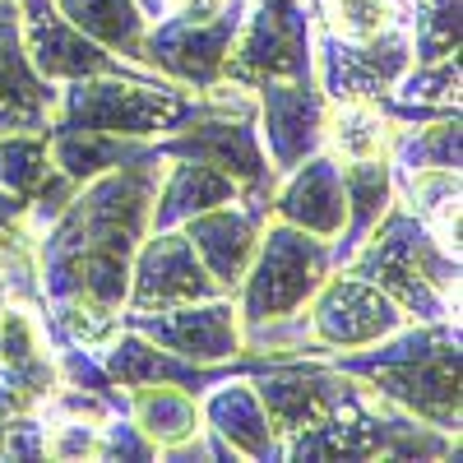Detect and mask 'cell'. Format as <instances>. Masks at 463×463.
Returning <instances> with one entry per match:
<instances>
[{"label":"cell","mask_w":463,"mask_h":463,"mask_svg":"<svg viewBox=\"0 0 463 463\" xmlns=\"http://www.w3.org/2000/svg\"><path fill=\"white\" fill-rule=\"evenodd\" d=\"M135 5L144 10V19H148V24H153V19H163V14H167V0H135Z\"/></svg>","instance_id":"cell-35"},{"label":"cell","mask_w":463,"mask_h":463,"mask_svg":"<svg viewBox=\"0 0 463 463\" xmlns=\"http://www.w3.org/2000/svg\"><path fill=\"white\" fill-rule=\"evenodd\" d=\"M366 427H371V458H454L458 436L431 427L399 403L366 390Z\"/></svg>","instance_id":"cell-21"},{"label":"cell","mask_w":463,"mask_h":463,"mask_svg":"<svg viewBox=\"0 0 463 463\" xmlns=\"http://www.w3.org/2000/svg\"><path fill=\"white\" fill-rule=\"evenodd\" d=\"M200 417H204L209 431H218L232 449H237V458H283V440L269 427V412L255 394L250 375L246 380L227 375V380L209 384L200 394Z\"/></svg>","instance_id":"cell-18"},{"label":"cell","mask_w":463,"mask_h":463,"mask_svg":"<svg viewBox=\"0 0 463 463\" xmlns=\"http://www.w3.org/2000/svg\"><path fill=\"white\" fill-rule=\"evenodd\" d=\"M264 213L241 204V200H227L218 209H204L195 218H185L181 232L190 237V246H195L200 264L209 269V279L218 283L222 297H237L246 269L255 260V246H260V232H264Z\"/></svg>","instance_id":"cell-15"},{"label":"cell","mask_w":463,"mask_h":463,"mask_svg":"<svg viewBox=\"0 0 463 463\" xmlns=\"http://www.w3.org/2000/svg\"><path fill=\"white\" fill-rule=\"evenodd\" d=\"M195 102H200V89L172 84L163 74H144V80H135V74H93V80L61 84L52 126L158 139V135L181 130L195 116Z\"/></svg>","instance_id":"cell-3"},{"label":"cell","mask_w":463,"mask_h":463,"mask_svg":"<svg viewBox=\"0 0 463 463\" xmlns=\"http://www.w3.org/2000/svg\"><path fill=\"white\" fill-rule=\"evenodd\" d=\"M52 148V167L65 172L74 185H84L111 167L135 163L139 153L153 148V139H126V135H107V130H80V126H52L47 130Z\"/></svg>","instance_id":"cell-22"},{"label":"cell","mask_w":463,"mask_h":463,"mask_svg":"<svg viewBox=\"0 0 463 463\" xmlns=\"http://www.w3.org/2000/svg\"><path fill=\"white\" fill-rule=\"evenodd\" d=\"M56 93H61V84L43 80L28 61L19 5L14 0H0V135L47 130L56 116Z\"/></svg>","instance_id":"cell-16"},{"label":"cell","mask_w":463,"mask_h":463,"mask_svg":"<svg viewBox=\"0 0 463 463\" xmlns=\"http://www.w3.org/2000/svg\"><path fill=\"white\" fill-rule=\"evenodd\" d=\"M399 102H421V107H458V56L454 61H431V65H408V74L394 84Z\"/></svg>","instance_id":"cell-30"},{"label":"cell","mask_w":463,"mask_h":463,"mask_svg":"<svg viewBox=\"0 0 463 463\" xmlns=\"http://www.w3.org/2000/svg\"><path fill=\"white\" fill-rule=\"evenodd\" d=\"M412 65V37L408 24L384 28L366 43H343L334 33H316V61H311V80L329 102H380L390 98L394 84Z\"/></svg>","instance_id":"cell-6"},{"label":"cell","mask_w":463,"mask_h":463,"mask_svg":"<svg viewBox=\"0 0 463 463\" xmlns=\"http://www.w3.org/2000/svg\"><path fill=\"white\" fill-rule=\"evenodd\" d=\"M343 167V195H347V213L338 237L329 241L334 269L353 260V250L366 241V232L384 218V209L394 204V163L390 158H362V163H338Z\"/></svg>","instance_id":"cell-20"},{"label":"cell","mask_w":463,"mask_h":463,"mask_svg":"<svg viewBox=\"0 0 463 463\" xmlns=\"http://www.w3.org/2000/svg\"><path fill=\"white\" fill-rule=\"evenodd\" d=\"M19 5V28H24V47H28V61L33 70L52 84H70V80H93V74H158L148 65H135V61H121L116 52L98 47L93 37H84L74 28L56 0H14Z\"/></svg>","instance_id":"cell-10"},{"label":"cell","mask_w":463,"mask_h":463,"mask_svg":"<svg viewBox=\"0 0 463 463\" xmlns=\"http://www.w3.org/2000/svg\"><path fill=\"white\" fill-rule=\"evenodd\" d=\"M98 427L102 421L52 417L47 421V458H98Z\"/></svg>","instance_id":"cell-32"},{"label":"cell","mask_w":463,"mask_h":463,"mask_svg":"<svg viewBox=\"0 0 463 463\" xmlns=\"http://www.w3.org/2000/svg\"><path fill=\"white\" fill-rule=\"evenodd\" d=\"M98 458H158V445L126 412H111L98 427Z\"/></svg>","instance_id":"cell-31"},{"label":"cell","mask_w":463,"mask_h":463,"mask_svg":"<svg viewBox=\"0 0 463 463\" xmlns=\"http://www.w3.org/2000/svg\"><path fill=\"white\" fill-rule=\"evenodd\" d=\"M311 5H316V24L343 37V43H366V37L403 24L399 0H311Z\"/></svg>","instance_id":"cell-28"},{"label":"cell","mask_w":463,"mask_h":463,"mask_svg":"<svg viewBox=\"0 0 463 463\" xmlns=\"http://www.w3.org/2000/svg\"><path fill=\"white\" fill-rule=\"evenodd\" d=\"M227 200H241V185L227 172H218L209 163H195V158H167L158 195H153V209H148V232L181 227L185 218H195L204 209H218Z\"/></svg>","instance_id":"cell-19"},{"label":"cell","mask_w":463,"mask_h":463,"mask_svg":"<svg viewBox=\"0 0 463 463\" xmlns=\"http://www.w3.org/2000/svg\"><path fill=\"white\" fill-rule=\"evenodd\" d=\"M458 139H463L458 111L436 116V121H421V126H394L390 163L403 167V172H417V167H449V172H458Z\"/></svg>","instance_id":"cell-27"},{"label":"cell","mask_w":463,"mask_h":463,"mask_svg":"<svg viewBox=\"0 0 463 463\" xmlns=\"http://www.w3.org/2000/svg\"><path fill=\"white\" fill-rule=\"evenodd\" d=\"M394 195L408 213H417L431 227L440 250H449L458 260V172H449V167H417V172L394 167Z\"/></svg>","instance_id":"cell-23"},{"label":"cell","mask_w":463,"mask_h":463,"mask_svg":"<svg viewBox=\"0 0 463 463\" xmlns=\"http://www.w3.org/2000/svg\"><path fill=\"white\" fill-rule=\"evenodd\" d=\"M52 172V148H47V130H14L0 135V185L10 195H33L43 176Z\"/></svg>","instance_id":"cell-29"},{"label":"cell","mask_w":463,"mask_h":463,"mask_svg":"<svg viewBox=\"0 0 463 463\" xmlns=\"http://www.w3.org/2000/svg\"><path fill=\"white\" fill-rule=\"evenodd\" d=\"M5 421H10V417H0V427H5Z\"/></svg>","instance_id":"cell-37"},{"label":"cell","mask_w":463,"mask_h":463,"mask_svg":"<svg viewBox=\"0 0 463 463\" xmlns=\"http://www.w3.org/2000/svg\"><path fill=\"white\" fill-rule=\"evenodd\" d=\"M394 121L375 102H329L325 111V153L338 163H362V158H390Z\"/></svg>","instance_id":"cell-26"},{"label":"cell","mask_w":463,"mask_h":463,"mask_svg":"<svg viewBox=\"0 0 463 463\" xmlns=\"http://www.w3.org/2000/svg\"><path fill=\"white\" fill-rule=\"evenodd\" d=\"M232 0H167V14H181V19H213L218 10H227Z\"/></svg>","instance_id":"cell-33"},{"label":"cell","mask_w":463,"mask_h":463,"mask_svg":"<svg viewBox=\"0 0 463 463\" xmlns=\"http://www.w3.org/2000/svg\"><path fill=\"white\" fill-rule=\"evenodd\" d=\"M316 61V14L306 0L288 5H250L227 47L222 80L260 89L264 80H311Z\"/></svg>","instance_id":"cell-5"},{"label":"cell","mask_w":463,"mask_h":463,"mask_svg":"<svg viewBox=\"0 0 463 463\" xmlns=\"http://www.w3.org/2000/svg\"><path fill=\"white\" fill-rule=\"evenodd\" d=\"M222 297L218 283L209 279V269L200 264L195 246L181 227L148 232L130 260V288H126V316H153V311H172V306L190 301H209Z\"/></svg>","instance_id":"cell-8"},{"label":"cell","mask_w":463,"mask_h":463,"mask_svg":"<svg viewBox=\"0 0 463 463\" xmlns=\"http://www.w3.org/2000/svg\"><path fill=\"white\" fill-rule=\"evenodd\" d=\"M306 320H311V338L325 353H343V347H366L384 334L408 325V316L384 297L371 279L353 274V269H329V279L306 301Z\"/></svg>","instance_id":"cell-9"},{"label":"cell","mask_w":463,"mask_h":463,"mask_svg":"<svg viewBox=\"0 0 463 463\" xmlns=\"http://www.w3.org/2000/svg\"><path fill=\"white\" fill-rule=\"evenodd\" d=\"M283 185H274V204L269 218H283L292 227H306L316 237L334 241L343 213H347V195H343V167L334 153H311L306 163H297L288 176H279Z\"/></svg>","instance_id":"cell-17"},{"label":"cell","mask_w":463,"mask_h":463,"mask_svg":"<svg viewBox=\"0 0 463 463\" xmlns=\"http://www.w3.org/2000/svg\"><path fill=\"white\" fill-rule=\"evenodd\" d=\"M338 269L371 279L417 325L458 320V260L440 250L431 227L417 213H408L399 195L384 209V218L366 232V241L353 250V260Z\"/></svg>","instance_id":"cell-2"},{"label":"cell","mask_w":463,"mask_h":463,"mask_svg":"<svg viewBox=\"0 0 463 463\" xmlns=\"http://www.w3.org/2000/svg\"><path fill=\"white\" fill-rule=\"evenodd\" d=\"M56 10L80 28L84 37H93L98 47L116 52L121 61L144 65V10L135 0H56Z\"/></svg>","instance_id":"cell-24"},{"label":"cell","mask_w":463,"mask_h":463,"mask_svg":"<svg viewBox=\"0 0 463 463\" xmlns=\"http://www.w3.org/2000/svg\"><path fill=\"white\" fill-rule=\"evenodd\" d=\"M250 5H288V0H250Z\"/></svg>","instance_id":"cell-36"},{"label":"cell","mask_w":463,"mask_h":463,"mask_svg":"<svg viewBox=\"0 0 463 463\" xmlns=\"http://www.w3.org/2000/svg\"><path fill=\"white\" fill-rule=\"evenodd\" d=\"M329 269H334V255H329L325 237H316L306 227H292L283 218H269L260 232L255 260L246 269L237 297H232L237 301V316H241V329L301 311L316 297V288L329 279Z\"/></svg>","instance_id":"cell-4"},{"label":"cell","mask_w":463,"mask_h":463,"mask_svg":"<svg viewBox=\"0 0 463 463\" xmlns=\"http://www.w3.org/2000/svg\"><path fill=\"white\" fill-rule=\"evenodd\" d=\"M28 213V200L24 195H10L5 185H0V227H10V222H19Z\"/></svg>","instance_id":"cell-34"},{"label":"cell","mask_w":463,"mask_h":463,"mask_svg":"<svg viewBox=\"0 0 463 463\" xmlns=\"http://www.w3.org/2000/svg\"><path fill=\"white\" fill-rule=\"evenodd\" d=\"M362 384L371 394L399 403L403 412L458 436V338L436 347L431 357H417L403 366H380Z\"/></svg>","instance_id":"cell-14"},{"label":"cell","mask_w":463,"mask_h":463,"mask_svg":"<svg viewBox=\"0 0 463 463\" xmlns=\"http://www.w3.org/2000/svg\"><path fill=\"white\" fill-rule=\"evenodd\" d=\"M250 384H255V394L269 412V427L279 431V440H288L301 427L325 421L338 403H347L362 390V380L343 375L325 357H297V362L264 366L250 375Z\"/></svg>","instance_id":"cell-11"},{"label":"cell","mask_w":463,"mask_h":463,"mask_svg":"<svg viewBox=\"0 0 463 463\" xmlns=\"http://www.w3.org/2000/svg\"><path fill=\"white\" fill-rule=\"evenodd\" d=\"M246 10H250V0H232L213 19H181V14L153 19L144 28V65L158 70L172 84H185V89L218 84L227 47L237 37Z\"/></svg>","instance_id":"cell-7"},{"label":"cell","mask_w":463,"mask_h":463,"mask_svg":"<svg viewBox=\"0 0 463 463\" xmlns=\"http://www.w3.org/2000/svg\"><path fill=\"white\" fill-rule=\"evenodd\" d=\"M255 126L264 158L279 176H288L297 163L325 148V111L329 98L320 93L316 80H264L255 89Z\"/></svg>","instance_id":"cell-12"},{"label":"cell","mask_w":463,"mask_h":463,"mask_svg":"<svg viewBox=\"0 0 463 463\" xmlns=\"http://www.w3.org/2000/svg\"><path fill=\"white\" fill-rule=\"evenodd\" d=\"M130 421L158 449H172L190 436H200L204 427L200 399L185 394L181 384H139V390H130Z\"/></svg>","instance_id":"cell-25"},{"label":"cell","mask_w":463,"mask_h":463,"mask_svg":"<svg viewBox=\"0 0 463 463\" xmlns=\"http://www.w3.org/2000/svg\"><path fill=\"white\" fill-rule=\"evenodd\" d=\"M121 325L144 334L148 343L167 347V353L200 362V366H218L241 357V316L232 297H209V301H190V306H172V311H153V316H126Z\"/></svg>","instance_id":"cell-13"},{"label":"cell","mask_w":463,"mask_h":463,"mask_svg":"<svg viewBox=\"0 0 463 463\" xmlns=\"http://www.w3.org/2000/svg\"><path fill=\"white\" fill-rule=\"evenodd\" d=\"M167 158L158 148L135 163L111 167L74 190L56 222L37 232V279L43 297H93L102 306H126L130 260L148 237V209L158 195Z\"/></svg>","instance_id":"cell-1"}]
</instances>
